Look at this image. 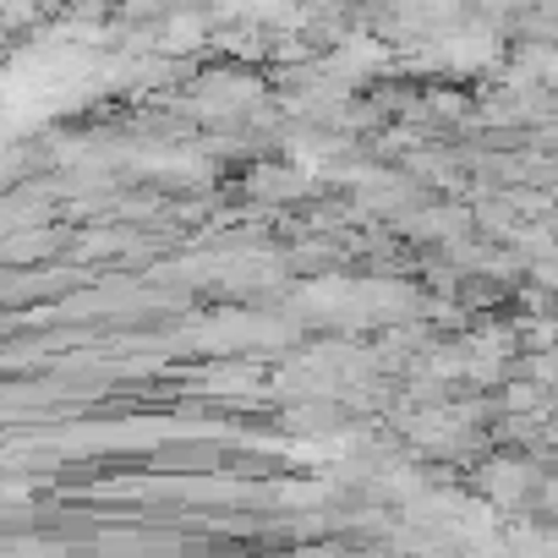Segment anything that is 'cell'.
<instances>
[{"mask_svg": "<svg viewBox=\"0 0 558 558\" xmlns=\"http://www.w3.org/2000/svg\"><path fill=\"white\" fill-rule=\"evenodd\" d=\"M476 487L487 493V504H520V498H531L536 493V471L525 465V460H487L482 471H476Z\"/></svg>", "mask_w": 558, "mask_h": 558, "instance_id": "6da1fadb", "label": "cell"}, {"mask_svg": "<svg viewBox=\"0 0 558 558\" xmlns=\"http://www.w3.org/2000/svg\"><path fill=\"white\" fill-rule=\"evenodd\" d=\"M203 28H208L203 17H186V12H181V17L165 23L170 39H159V50H170V56H175V50H197V45H203Z\"/></svg>", "mask_w": 558, "mask_h": 558, "instance_id": "7a4b0ae2", "label": "cell"}]
</instances>
